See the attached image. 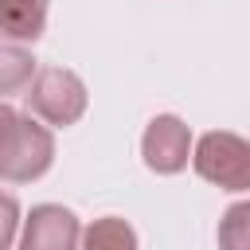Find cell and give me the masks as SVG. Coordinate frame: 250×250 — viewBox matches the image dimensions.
<instances>
[{"mask_svg":"<svg viewBox=\"0 0 250 250\" xmlns=\"http://www.w3.org/2000/svg\"><path fill=\"white\" fill-rule=\"evenodd\" d=\"M51 160H55V133L39 117L16 113L0 133V180L31 184L51 168Z\"/></svg>","mask_w":250,"mask_h":250,"instance_id":"cell-1","label":"cell"},{"mask_svg":"<svg viewBox=\"0 0 250 250\" xmlns=\"http://www.w3.org/2000/svg\"><path fill=\"white\" fill-rule=\"evenodd\" d=\"M191 168L219 191H250V141L211 129L191 145Z\"/></svg>","mask_w":250,"mask_h":250,"instance_id":"cell-2","label":"cell"},{"mask_svg":"<svg viewBox=\"0 0 250 250\" xmlns=\"http://www.w3.org/2000/svg\"><path fill=\"white\" fill-rule=\"evenodd\" d=\"M86 102H90L86 82L66 66H43V70H35V78L27 86V113L55 129L74 125L86 113Z\"/></svg>","mask_w":250,"mask_h":250,"instance_id":"cell-3","label":"cell"},{"mask_svg":"<svg viewBox=\"0 0 250 250\" xmlns=\"http://www.w3.org/2000/svg\"><path fill=\"white\" fill-rule=\"evenodd\" d=\"M191 129L176 113H156L141 137V156L156 176H176L191 160Z\"/></svg>","mask_w":250,"mask_h":250,"instance_id":"cell-4","label":"cell"},{"mask_svg":"<svg viewBox=\"0 0 250 250\" xmlns=\"http://www.w3.org/2000/svg\"><path fill=\"white\" fill-rule=\"evenodd\" d=\"M78 242H82V223L62 203H39L23 219L20 250H78Z\"/></svg>","mask_w":250,"mask_h":250,"instance_id":"cell-5","label":"cell"},{"mask_svg":"<svg viewBox=\"0 0 250 250\" xmlns=\"http://www.w3.org/2000/svg\"><path fill=\"white\" fill-rule=\"evenodd\" d=\"M51 0H0V35L12 43H35L47 31Z\"/></svg>","mask_w":250,"mask_h":250,"instance_id":"cell-6","label":"cell"},{"mask_svg":"<svg viewBox=\"0 0 250 250\" xmlns=\"http://www.w3.org/2000/svg\"><path fill=\"white\" fill-rule=\"evenodd\" d=\"M78 250H141V246H137V230H133L125 219L102 215V219H94V223L82 230Z\"/></svg>","mask_w":250,"mask_h":250,"instance_id":"cell-7","label":"cell"},{"mask_svg":"<svg viewBox=\"0 0 250 250\" xmlns=\"http://www.w3.org/2000/svg\"><path fill=\"white\" fill-rule=\"evenodd\" d=\"M35 78V59L27 47L20 43H0V102H8L12 94L27 90Z\"/></svg>","mask_w":250,"mask_h":250,"instance_id":"cell-8","label":"cell"},{"mask_svg":"<svg viewBox=\"0 0 250 250\" xmlns=\"http://www.w3.org/2000/svg\"><path fill=\"white\" fill-rule=\"evenodd\" d=\"M219 250H250V199H238L219 219Z\"/></svg>","mask_w":250,"mask_h":250,"instance_id":"cell-9","label":"cell"},{"mask_svg":"<svg viewBox=\"0 0 250 250\" xmlns=\"http://www.w3.org/2000/svg\"><path fill=\"white\" fill-rule=\"evenodd\" d=\"M20 234V199L0 191V250H8Z\"/></svg>","mask_w":250,"mask_h":250,"instance_id":"cell-10","label":"cell"},{"mask_svg":"<svg viewBox=\"0 0 250 250\" xmlns=\"http://www.w3.org/2000/svg\"><path fill=\"white\" fill-rule=\"evenodd\" d=\"M12 117H16V109H12L8 102H0V133H4V125H8Z\"/></svg>","mask_w":250,"mask_h":250,"instance_id":"cell-11","label":"cell"}]
</instances>
